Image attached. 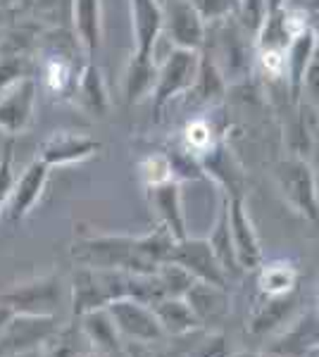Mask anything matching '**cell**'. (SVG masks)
<instances>
[{"instance_id": "obj_1", "label": "cell", "mask_w": 319, "mask_h": 357, "mask_svg": "<svg viewBox=\"0 0 319 357\" xmlns=\"http://www.w3.org/2000/svg\"><path fill=\"white\" fill-rule=\"evenodd\" d=\"M177 241L165 227L146 236H94L72 245V257L81 267L117 269L131 274H158L160 264L170 262Z\"/></svg>"}, {"instance_id": "obj_2", "label": "cell", "mask_w": 319, "mask_h": 357, "mask_svg": "<svg viewBox=\"0 0 319 357\" xmlns=\"http://www.w3.org/2000/svg\"><path fill=\"white\" fill-rule=\"evenodd\" d=\"M212 26V41L207 38L202 48L212 55L214 65L219 67L226 84L243 82L251 74L253 60L258 55V50H255V33L243 24L239 17L214 22Z\"/></svg>"}, {"instance_id": "obj_3", "label": "cell", "mask_w": 319, "mask_h": 357, "mask_svg": "<svg viewBox=\"0 0 319 357\" xmlns=\"http://www.w3.org/2000/svg\"><path fill=\"white\" fill-rule=\"evenodd\" d=\"M200 67V50H184L172 48L167 60L158 67V82L153 89V112L160 119V112L179 96H186L193 89L195 79H198Z\"/></svg>"}, {"instance_id": "obj_4", "label": "cell", "mask_w": 319, "mask_h": 357, "mask_svg": "<svg viewBox=\"0 0 319 357\" xmlns=\"http://www.w3.org/2000/svg\"><path fill=\"white\" fill-rule=\"evenodd\" d=\"M276 186L286 203L312 224H319V195L312 167L303 158H286L276 165Z\"/></svg>"}, {"instance_id": "obj_5", "label": "cell", "mask_w": 319, "mask_h": 357, "mask_svg": "<svg viewBox=\"0 0 319 357\" xmlns=\"http://www.w3.org/2000/svg\"><path fill=\"white\" fill-rule=\"evenodd\" d=\"M57 333L55 317L13 314L0 329V357L31 353L40 343H48Z\"/></svg>"}, {"instance_id": "obj_6", "label": "cell", "mask_w": 319, "mask_h": 357, "mask_svg": "<svg viewBox=\"0 0 319 357\" xmlns=\"http://www.w3.org/2000/svg\"><path fill=\"white\" fill-rule=\"evenodd\" d=\"M107 312L114 319L117 329L124 341L136 343H160L165 336L158 317H155L153 307L133 298H119V301L107 303Z\"/></svg>"}, {"instance_id": "obj_7", "label": "cell", "mask_w": 319, "mask_h": 357, "mask_svg": "<svg viewBox=\"0 0 319 357\" xmlns=\"http://www.w3.org/2000/svg\"><path fill=\"white\" fill-rule=\"evenodd\" d=\"M38 82L34 77H24L10 89L0 93V134L15 138L31 126L36 112Z\"/></svg>"}, {"instance_id": "obj_8", "label": "cell", "mask_w": 319, "mask_h": 357, "mask_svg": "<svg viewBox=\"0 0 319 357\" xmlns=\"http://www.w3.org/2000/svg\"><path fill=\"white\" fill-rule=\"evenodd\" d=\"M165 10V24L162 31L167 33L174 48L184 50H202L207 41V22L191 0H167L162 5Z\"/></svg>"}, {"instance_id": "obj_9", "label": "cell", "mask_w": 319, "mask_h": 357, "mask_svg": "<svg viewBox=\"0 0 319 357\" xmlns=\"http://www.w3.org/2000/svg\"><path fill=\"white\" fill-rule=\"evenodd\" d=\"M170 262L181 264V267L188 269L198 281H207V284L219 286V289L229 286V274H226L224 267L219 264L207 238H191L188 236V238H184V241H177L172 248Z\"/></svg>"}, {"instance_id": "obj_10", "label": "cell", "mask_w": 319, "mask_h": 357, "mask_svg": "<svg viewBox=\"0 0 319 357\" xmlns=\"http://www.w3.org/2000/svg\"><path fill=\"white\" fill-rule=\"evenodd\" d=\"M0 305L10 307L15 314L53 317L55 307L60 305V279L45 276L31 284L17 286L0 298Z\"/></svg>"}, {"instance_id": "obj_11", "label": "cell", "mask_w": 319, "mask_h": 357, "mask_svg": "<svg viewBox=\"0 0 319 357\" xmlns=\"http://www.w3.org/2000/svg\"><path fill=\"white\" fill-rule=\"evenodd\" d=\"M229 227H231V236H234L236 257H239L243 272L262 267V245H260L258 231H255V224L251 220V212L246 210L243 195L229 198Z\"/></svg>"}, {"instance_id": "obj_12", "label": "cell", "mask_w": 319, "mask_h": 357, "mask_svg": "<svg viewBox=\"0 0 319 357\" xmlns=\"http://www.w3.org/2000/svg\"><path fill=\"white\" fill-rule=\"evenodd\" d=\"M101 141L86 136V134H74V131H55L40 143L38 158L53 169V167H65V165H77L84 160L94 158L101 151Z\"/></svg>"}, {"instance_id": "obj_13", "label": "cell", "mask_w": 319, "mask_h": 357, "mask_svg": "<svg viewBox=\"0 0 319 357\" xmlns=\"http://www.w3.org/2000/svg\"><path fill=\"white\" fill-rule=\"evenodd\" d=\"M319 50V36L312 26H305L300 33H295L293 41L286 48V72H283V82H286L291 102L298 105L300 96L305 89V77L310 72V65L315 60Z\"/></svg>"}, {"instance_id": "obj_14", "label": "cell", "mask_w": 319, "mask_h": 357, "mask_svg": "<svg viewBox=\"0 0 319 357\" xmlns=\"http://www.w3.org/2000/svg\"><path fill=\"white\" fill-rule=\"evenodd\" d=\"M148 203L155 210L160 220V227H165L172 234L174 241L188 238L186 215H184V195H181V181L170 178L165 183L146 188Z\"/></svg>"}, {"instance_id": "obj_15", "label": "cell", "mask_w": 319, "mask_h": 357, "mask_svg": "<svg viewBox=\"0 0 319 357\" xmlns=\"http://www.w3.org/2000/svg\"><path fill=\"white\" fill-rule=\"evenodd\" d=\"M48 176H50V167L40 158L34 160V162L22 172V176H17L15 188H13V193H10V200H8V205H5L10 222H22L29 212L36 207L40 195L45 191Z\"/></svg>"}, {"instance_id": "obj_16", "label": "cell", "mask_w": 319, "mask_h": 357, "mask_svg": "<svg viewBox=\"0 0 319 357\" xmlns=\"http://www.w3.org/2000/svg\"><path fill=\"white\" fill-rule=\"evenodd\" d=\"M131 36L136 53L155 55V43L162 36L165 10L160 0H129Z\"/></svg>"}, {"instance_id": "obj_17", "label": "cell", "mask_w": 319, "mask_h": 357, "mask_svg": "<svg viewBox=\"0 0 319 357\" xmlns=\"http://www.w3.org/2000/svg\"><path fill=\"white\" fill-rule=\"evenodd\" d=\"M72 26L86 60H96L103 45V0H72Z\"/></svg>"}, {"instance_id": "obj_18", "label": "cell", "mask_w": 319, "mask_h": 357, "mask_svg": "<svg viewBox=\"0 0 319 357\" xmlns=\"http://www.w3.org/2000/svg\"><path fill=\"white\" fill-rule=\"evenodd\" d=\"M74 96L79 98L81 107L96 119H105L112 107V98H110L105 74L96 60H86L84 67L79 69V82Z\"/></svg>"}, {"instance_id": "obj_19", "label": "cell", "mask_w": 319, "mask_h": 357, "mask_svg": "<svg viewBox=\"0 0 319 357\" xmlns=\"http://www.w3.org/2000/svg\"><path fill=\"white\" fill-rule=\"evenodd\" d=\"M158 67L160 65L155 62V55L131 50V57L121 74V96H124L126 105H136L153 96L155 82H158Z\"/></svg>"}, {"instance_id": "obj_20", "label": "cell", "mask_w": 319, "mask_h": 357, "mask_svg": "<svg viewBox=\"0 0 319 357\" xmlns=\"http://www.w3.org/2000/svg\"><path fill=\"white\" fill-rule=\"evenodd\" d=\"M38 69V89H43L45 93L55 98H72L77 91L79 72L74 67L72 57L65 53H48L43 55V60L36 65Z\"/></svg>"}, {"instance_id": "obj_21", "label": "cell", "mask_w": 319, "mask_h": 357, "mask_svg": "<svg viewBox=\"0 0 319 357\" xmlns=\"http://www.w3.org/2000/svg\"><path fill=\"white\" fill-rule=\"evenodd\" d=\"M184 301L191 305V310H193V314L198 317L202 326L219 324L229 317V293H226V289L207 284V281H195L186 291Z\"/></svg>"}, {"instance_id": "obj_22", "label": "cell", "mask_w": 319, "mask_h": 357, "mask_svg": "<svg viewBox=\"0 0 319 357\" xmlns=\"http://www.w3.org/2000/svg\"><path fill=\"white\" fill-rule=\"evenodd\" d=\"M81 331L89 338V343L94 345L96 353H124V338H121L117 324H114V319L110 317L105 307L81 314Z\"/></svg>"}, {"instance_id": "obj_23", "label": "cell", "mask_w": 319, "mask_h": 357, "mask_svg": "<svg viewBox=\"0 0 319 357\" xmlns=\"http://www.w3.org/2000/svg\"><path fill=\"white\" fill-rule=\"evenodd\" d=\"M153 307L155 317H158L162 331L165 336H186V333L200 329L198 317L193 314L191 305L184 301V298H162V301L150 305Z\"/></svg>"}, {"instance_id": "obj_24", "label": "cell", "mask_w": 319, "mask_h": 357, "mask_svg": "<svg viewBox=\"0 0 319 357\" xmlns=\"http://www.w3.org/2000/svg\"><path fill=\"white\" fill-rule=\"evenodd\" d=\"M101 307H107V296L101 276L91 267H79L72 279V312L81 317Z\"/></svg>"}, {"instance_id": "obj_25", "label": "cell", "mask_w": 319, "mask_h": 357, "mask_svg": "<svg viewBox=\"0 0 319 357\" xmlns=\"http://www.w3.org/2000/svg\"><path fill=\"white\" fill-rule=\"evenodd\" d=\"M207 241H210L212 252L217 255V260L224 267V272L229 274V279L231 276L243 274L239 257H236L234 236H231V227H229V198H226V195L222 200V210H219V217H217V222H214V229H212V234L207 236Z\"/></svg>"}, {"instance_id": "obj_26", "label": "cell", "mask_w": 319, "mask_h": 357, "mask_svg": "<svg viewBox=\"0 0 319 357\" xmlns=\"http://www.w3.org/2000/svg\"><path fill=\"white\" fill-rule=\"evenodd\" d=\"M258 286H260V293L267 298H279V296H288V293H295V286H298V269L286 262L262 264V267L258 269Z\"/></svg>"}, {"instance_id": "obj_27", "label": "cell", "mask_w": 319, "mask_h": 357, "mask_svg": "<svg viewBox=\"0 0 319 357\" xmlns=\"http://www.w3.org/2000/svg\"><path fill=\"white\" fill-rule=\"evenodd\" d=\"M226 84L219 67L214 65L212 55L207 53L205 48L200 50V67H198V79H195L193 89H191L188 96H193L195 100L200 102H212V100H219L226 91Z\"/></svg>"}, {"instance_id": "obj_28", "label": "cell", "mask_w": 319, "mask_h": 357, "mask_svg": "<svg viewBox=\"0 0 319 357\" xmlns=\"http://www.w3.org/2000/svg\"><path fill=\"white\" fill-rule=\"evenodd\" d=\"M181 141H184V153H188L191 158H195L198 162L222 143L217 138V131H214L212 122L205 117L191 119L181 131Z\"/></svg>"}, {"instance_id": "obj_29", "label": "cell", "mask_w": 319, "mask_h": 357, "mask_svg": "<svg viewBox=\"0 0 319 357\" xmlns=\"http://www.w3.org/2000/svg\"><path fill=\"white\" fill-rule=\"evenodd\" d=\"M293 307H295V293H288V296H279V298H269V303L262 305V307L253 314L251 324H248V331L251 333H267V331L276 329V326L286 321V317Z\"/></svg>"}, {"instance_id": "obj_30", "label": "cell", "mask_w": 319, "mask_h": 357, "mask_svg": "<svg viewBox=\"0 0 319 357\" xmlns=\"http://www.w3.org/2000/svg\"><path fill=\"white\" fill-rule=\"evenodd\" d=\"M27 13V20L36 22H50L53 26H60L62 20H72V0H20V5Z\"/></svg>"}, {"instance_id": "obj_31", "label": "cell", "mask_w": 319, "mask_h": 357, "mask_svg": "<svg viewBox=\"0 0 319 357\" xmlns=\"http://www.w3.org/2000/svg\"><path fill=\"white\" fill-rule=\"evenodd\" d=\"M158 279H160V284H162V291H165V296H170V298H184L191 286L198 281L193 274L188 272V269H184L181 264H177V262L160 264Z\"/></svg>"}, {"instance_id": "obj_32", "label": "cell", "mask_w": 319, "mask_h": 357, "mask_svg": "<svg viewBox=\"0 0 319 357\" xmlns=\"http://www.w3.org/2000/svg\"><path fill=\"white\" fill-rule=\"evenodd\" d=\"M138 178L146 188L158 186V183H165L174 176V167H172V158L165 153H153L146 155V158L138 162Z\"/></svg>"}, {"instance_id": "obj_33", "label": "cell", "mask_w": 319, "mask_h": 357, "mask_svg": "<svg viewBox=\"0 0 319 357\" xmlns=\"http://www.w3.org/2000/svg\"><path fill=\"white\" fill-rule=\"evenodd\" d=\"M207 24L241 15V0H191Z\"/></svg>"}, {"instance_id": "obj_34", "label": "cell", "mask_w": 319, "mask_h": 357, "mask_svg": "<svg viewBox=\"0 0 319 357\" xmlns=\"http://www.w3.org/2000/svg\"><path fill=\"white\" fill-rule=\"evenodd\" d=\"M24 77H31V62L27 55H0V93Z\"/></svg>"}, {"instance_id": "obj_35", "label": "cell", "mask_w": 319, "mask_h": 357, "mask_svg": "<svg viewBox=\"0 0 319 357\" xmlns=\"http://www.w3.org/2000/svg\"><path fill=\"white\" fill-rule=\"evenodd\" d=\"M15 181H17V176H15V141L8 138L3 151H0V210L8 205L10 193H13V188H15Z\"/></svg>"}, {"instance_id": "obj_36", "label": "cell", "mask_w": 319, "mask_h": 357, "mask_svg": "<svg viewBox=\"0 0 319 357\" xmlns=\"http://www.w3.org/2000/svg\"><path fill=\"white\" fill-rule=\"evenodd\" d=\"M231 343L224 333H210L205 341H200L188 357H231Z\"/></svg>"}, {"instance_id": "obj_37", "label": "cell", "mask_w": 319, "mask_h": 357, "mask_svg": "<svg viewBox=\"0 0 319 357\" xmlns=\"http://www.w3.org/2000/svg\"><path fill=\"white\" fill-rule=\"evenodd\" d=\"M124 355L126 357H170L165 350L158 348V343H136V341L124 343Z\"/></svg>"}, {"instance_id": "obj_38", "label": "cell", "mask_w": 319, "mask_h": 357, "mask_svg": "<svg viewBox=\"0 0 319 357\" xmlns=\"http://www.w3.org/2000/svg\"><path fill=\"white\" fill-rule=\"evenodd\" d=\"M77 355H79V350H77V345H74L72 338L62 336L60 341L48 350V355L45 357H77Z\"/></svg>"}, {"instance_id": "obj_39", "label": "cell", "mask_w": 319, "mask_h": 357, "mask_svg": "<svg viewBox=\"0 0 319 357\" xmlns=\"http://www.w3.org/2000/svg\"><path fill=\"white\" fill-rule=\"evenodd\" d=\"M281 8H286V0H265V10H267V13H274V10H281Z\"/></svg>"}, {"instance_id": "obj_40", "label": "cell", "mask_w": 319, "mask_h": 357, "mask_svg": "<svg viewBox=\"0 0 319 357\" xmlns=\"http://www.w3.org/2000/svg\"><path fill=\"white\" fill-rule=\"evenodd\" d=\"M20 5V0H0V10H13Z\"/></svg>"}, {"instance_id": "obj_41", "label": "cell", "mask_w": 319, "mask_h": 357, "mask_svg": "<svg viewBox=\"0 0 319 357\" xmlns=\"http://www.w3.org/2000/svg\"><path fill=\"white\" fill-rule=\"evenodd\" d=\"M231 357H262V355H258V353H234Z\"/></svg>"}, {"instance_id": "obj_42", "label": "cell", "mask_w": 319, "mask_h": 357, "mask_svg": "<svg viewBox=\"0 0 319 357\" xmlns=\"http://www.w3.org/2000/svg\"><path fill=\"white\" fill-rule=\"evenodd\" d=\"M15 357H38V350H31V353H22V355H15Z\"/></svg>"}, {"instance_id": "obj_43", "label": "cell", "mask_w": 319, "mask_h": 357, "mask_svg": "<svg viewBox=\"0 0 319 357\" xmlns=\"http://www.w3.org/2000/svg\"><path fill=\"white\" fill-rule=\"evenodd\" d=\"M77 357H98V353H96V350H94V353H79Z\"/></svg>"}]
</instances>
